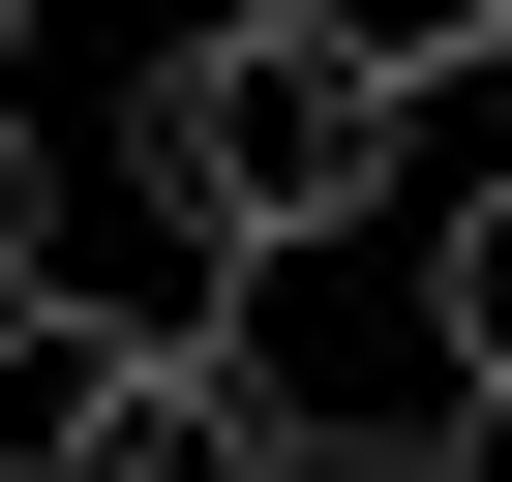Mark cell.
Listing matches in <instances>:
<instances>
[{"label": "cell", "mask_w": 512, "mask_h": 482, "mask_svg": "<svg viewBox=\"0 0 512 482\" xmlns=\"http://www.w3.org/2000/svg\"><path fill=\"white\" fill-rule=\"evenodd\" d=\"M452 91H512V61H392L362 0H181V31H151V211H211L241 272L392 241Z\"/></svg>", "instance_id": "cell-1"}, {"label": "cell", "mask_w": 512, "mask_h": 482, "mask_svg": "<svg viewBox=\"0 0 512 482\" xmlns=\"http://www.w3.org/2000/svg\"><path fill=\"white\" fill-rule=\"evenodd\" d=\"M392 241H422V362L482 392V362H512V151H482V181H422Z\"/></svg>", "instance_id": "cell-2"}, {"label": "cell", "mask_w": 512, "mask_h": 482, "mask_svg": "<svg viewBox=\"0 0 512 482\" xmlns=\"http://www.w3.org/2000/svg\"><path fill=\"white\" fill-rule=\"evenodd\" d=\"M0 302H61V151H31V91H0Z\"/></svg>", "instance_id": "cell-3"}, {"label": "cell", "mask_w": 512, "mask_h": 482, "mask_svg": "<svg viewBox=\"0 0 512 482\" xmlns=\"http://www.w3.org/2000/svg\"><path fill=\"white\" fill-rule=\"evenodd\" d=\"M452 482H512V362H482V392H452Z\"/></svg>", "instance_id": "cell-4"}, {"label": "cell", "mask_w": 512, "mask_h": 482, "mask_svg": "<svg viewBox=\"0 0 512 482\" xmlns=\"http://www.w3.org/2000/svg\"><path fill=\"white\" fill-rule=\"evenodd\" d=\"M482 61H512V0H482Z\"/></svg>", "instance_id": "cell-5"}, {"label": "cell", "mask_w": 512, "mask_h": 482, "mask_svg": "<svg viewBox=\"0 0 512 482\" xmlns=\"http://www.w3.org/2000/svg\"><path fill=\"white\" fill-rule=\"evenodd\" d=\"M0 31H31V0H0Z\"/></svg>", "instance_id": "cell-6"}]
</instances>
